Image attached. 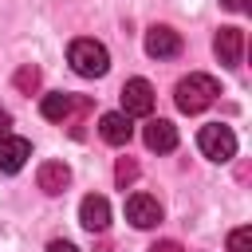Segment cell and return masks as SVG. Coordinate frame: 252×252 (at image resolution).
Wrapping results in <instances>:
<instances>
[{"label":"cell","mask_w":252,"mask_h":252,"mask_svg":"<svg viewBox=\"0 0 252 252\" xmlns=\"http://www.w3.org/2000/svg\"><path fill=\"white\" fill-rule=\"evenodd\" d=\"M79 224L91 228V232H102V228L110 224V205H106V197H98V193L83 197V205H79Z\"/></svg>","instance_id":"7c38bea8"},{"label":"cell","mask_w":252,"mask_h":252,"mask_svg":"<svg viewBox=\"0 0 252 252\" xmlns=\"http://www.w3.org/2000/svg\"><path fill=\"white\" fill-rule=\"evenodd\" d=\"M228 252H252V228L248 224H240V228L228 232Z\"/></svg>","instance_id":"5bb4252c"},{"label":"cell","mask_w":252,"mask_h":252,"mask_svg":"<svg viewBox=\"0 0 252 252\" xmlns=\"http://www.w3.org/2000/svg\"><path fill=\"white\" fill-rule=\"evenodd\" d=\"M28 158H32V142L28 138H12V134L0 138V173H20Z\"/></svg>","instance_id":"ba28073f"},{"label":"cell","mask_w":252,"mask_h":252,"mask_svg":"<svg viewBox=\"0 0 252 252\" xmlns=\"http://www.w3.org/2000/svg\"><path fill=\"white\" fill-rule=\"evenodd\" d=\"M220 4H224L228 12H244V0H220Z\"/></svg>","instance_id":"ffe728a7"},{"label":"cell","mask_w":252,"mask_h":252,"mask_svg":"<svg viewBox=\"0 0 252 252\" xmlns=\"http://www.w3.org/2000/svg\"><path fill=\"white\" fill-rule=\"evenodd\" d=\"M150 252H181V244H177V240H158Z\"/></svg>","instance_id":"e0dca14e"},{"label":"cell","mask_w":252,"mask_h":252,"mask_svg":"<svg viewBox=\"0 0 252 252\" xmlns=\"http://www.w3.org/2000/svg\"><path fill=\"white\" fill-rule=\"evenodd\" d=\"M126 220H130L134 228H154V224L161 220V205H158V197H150V193H134V197L126 201Z\"/></svg>","instance_id":"5b68a950"},{"label":"cell","mask_w":252,"mask_h":252,"mask_svg":"<svg viewBox=\"0 0 252 252\" xmlns=\"http://www.w3.org/2000/svg\"><path fill=\"white\" fill-rule=\"evenodd\" d=\"M173 94H177V110H181V114H201L205 106H213V98L220 94V87H217L213 75L193 71V75H185V79L177 83Z\"/></svg>","instance_id":"6da1fadb"},{"label":"cell","mask_w":252,"mask_h":252,"mask_svg":"<svg viewBox=\"0 0 252 252\" xmlns=\"http://www.w3.org/2000/svg\"><path fill=\"white\" fill-rule=\"evenodd\" d=\"M8 126H12V114H8V110H4V106H0V138H4V134H8Z\"/></svg>","instance_id":"d6986e66"},{"label":"cell","mask_w":252,"mask_h":252,"mask_svg":"<svg viewBox=\"0 0 252 252\" xmlns=\"http://www.w3.org/2000/svg\"><path fill=\"white\" fill-rule=\"evenodd\" d=\"M150 110H154V87L146 79H126V87H122V114L138 118V114H150Z\"/></svg>","instance_id":"277c9868"},{"label":"cell","mask_w":252,"mask_h":252,"mask_svg":"<svg viewBox=\"0 0 252 252\" xmlns=\"http://www.w3.org/2000/svg\"><path fill=\"white\" fill-rule=\"evenodd\" d=\"M67 63H71L75 75H83V79H98V75H106L110 55H106V47H102L98 39H75V43L67 47Z\"/></svg>","instance_id":"7a4b0ae2"},{"label":"cell","mask_w":252,"mask_h":252,"mask_svg":"<svg viewBox=\"0 0 252 252\" xmlns=\"http://www.w3.org/2000/svg\"><path fill=\"white\" fill-rule=\"evenodd\" d=\"M47 252H79V248H75L71 240H51V244H47Z\"/></svg>","instance_id":"ac0fdd59"},{"label":"cell","mask_w":252,"mask_h":252,"mask_svg":"<svg viewBox=\"0 0 252 252\" xmlns=\"http://www.w3.org/2000/svg\"><path fill=\"white\" fill-rule=\"evenodd\" d=\"M35 83H39V71H35V67H32V63H28V67H20V71H16V87H20V91H32V87H35Z\"/></svg>","instance_id":"9a60e30c"},{"label":"cell","mask_w":252,"mask_h":252,"mask_svg":"<svg viewBox=\"0 0 252 252\" xmlns=\"http://www.w3.org/2000/svg\"><path fill=\"white\" fill-rule=\"evenodd\" d=\"M142 138H146V146H150V150L169 154V150L177 146V126H173L169 118H150V122H146V130H142Z\"/></svg>","instance_id":"8fae6325"},{"label":"cell","mask_w":252,"mask_h":252,"mask_svg":"<svg viewBox=\"0 0 252 252\" xmlns=\"http://www.w3.org/2000/svg\"><path fill=\"white\" fill-rule=\"evenodd\" d=\"M197 146H201V154H205L209 161H228V158L236 154V134H232V126H224V122H209V126H201Z\"/></svg>","instance_id":"3957f363"},{"label":"cell","mask_w":252,"mask_h":252,"mask_svg":"<svg viewBox=\"0 0 252 252\" xmlns=\"http://www.w3.org/2000/svg\"><path fill=\"white\" fill-rule=\"evenodd\" d=\"M130 134H134V126H130V118H126L122 110H110V114L98 118V138H102L106 146H126Z\"/></svg>","instance_id":"30bf717a"},{"label":"cell","mask_w":252,"mask_h":252,"mask_svg":"<svg viewBox=\"0 0 252 252\" xmlns=\"http://www.w3.org/2000/svg\"><path fill=\"white\" fill-rule=\"evenodd\" d=\"M177 51H181V35H177L173 28L154 24V28L146 32V55H154V59H173Z\"/></svg>","instance_id":"8992f818"},{"label":"cell","mask_w":252,"mask_h":252,"mask_svg":"<svg viewBox=\"0 0 252 252\" xmlns=\"http://www.w3.org/2000/svg\"><path fill=\"white\" fill-rule=\"evenodd\" d=\"M114 177H118V185H126V181H134V177H138V165H134L130 158H118V165H114Z\"/></svg>","instance_id":"2e32d148"},{"label":"cell","mask_w":252,"mask_h":252,"mask_svg":"<svg viewBox=\"0 0 252 252\" xmlns=\"http://www.w3.org/2000/svg\"><path fill=\"white\" fill-rule=\"evenodd\" d=\"M213 51L224 67H240V55H244V32L240 28H220L217 39H213Z\"/></svg>","instance_id":"52a82bcc"},{"label":"cell","mask_w":252,"mask_h":252,"mask_svg":"<svg viewBox=\"0 0 252 252\" xmlns=\"http://www.w3.org/2000/svg\"><path fill=\"white\" fill-rule=\"evenodd\" d=\"M83 106H87L83 98L55 91V94H43V102H39V114H43V118H51V122H67V118H71L75 110H83Z\"/></svg>","instance_id":"9c48e42d"},{"label":"cell","mask_w":252,"mask_h":252,"mask_svg":"<svg viewBox=\"0 0 252 252\" xmlns=\"http://www.w3.org/2000/svg\"><path fill=\"white\" fill-rule=\"evenodd\" d=\"M67 181H71V169L63 161H43L39 165V189L43 193H63Z\"/></svg>","instance_id":"4fadbf2b"}]
</instances>
